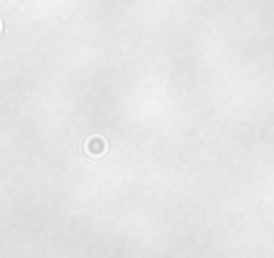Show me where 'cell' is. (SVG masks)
Here are the masks:
<instances>
[{"mask_svg":"<svg viewBox=\"0 0 274 258\" xmlns=\"http://www.w3.org/2000/svg\"><path fill=\"white\" fill-rule=\"evenodd\" d=\"M87 150H89V152H101V150H104V143H99V138H96V143L91 140V143L87 145Z\"/></svg>","mask_w":274,"mask_h":258,"instance_id":"1","label":"cell"}]
</instances>
